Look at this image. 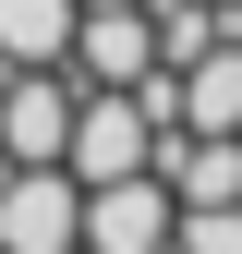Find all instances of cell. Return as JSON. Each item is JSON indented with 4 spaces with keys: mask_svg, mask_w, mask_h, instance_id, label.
<instances>
[{
    "mask_svg": "<svg viewBox=\"0 0 242 254\" xmlns=\"http://www.w3.org/2000/svg\"><path fill=\"white\" fill-rule=\"evenodd\" d=\"M60 170H73V194H97V182H133V170H158V133H145V109H133V97H73Z\"/></svg>",
    "mask_w": 242,
    "mask_h": 254,
    "instance_id": "obj_1",
    "label": "cell"
},
{
    "mask_svg": "<svg viewBox=\"0 0 242 254\" xmlns=\"http://www.w3.org/2000/svg\"><path fill=\"white\" fill-rule=\"evenodd\" d=\"M170 182L158 170H133V182H97V194H85L73 206V254H158L170 242Z\"/></svg>",
    "mask_w": 242,
    "mask_h": 254,
    "instance_id": "obj_2",
    "label": "cell"
},
{
    "mask_svg": "<svg viewBox=\"0 0 242 254\" xmlns=\"http://www.w3.org/2000/svg\"><path fill=\"white\" fill-rule=\"evenodd\" d=\"M73 170H0V254H73Z\"/></svg>",
    "mask_w": 242,
    "mask_h": 254,
    "instance_id": "obj_3",
    "label": "cell"
},
{
    "mask_svg": "<svg viewBox=\"0 0 242 254\" xmlns=\"http://www.w3.org/2000/svg\"><path fill=\"white\" fill-rule=\"evenodd\" d=\"M170 242H182V254H242V206H182Z\"/></svg>",
    "mask_w": 242,
    "mask_h": 254,
    "instance_id": "obj_4",
    "label": "cell"
}]
</instances>
